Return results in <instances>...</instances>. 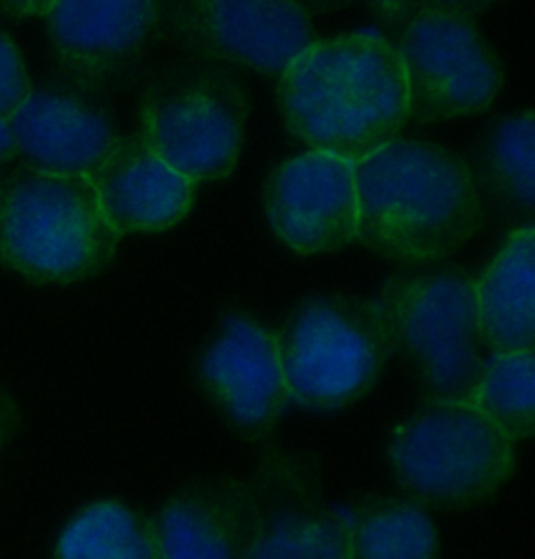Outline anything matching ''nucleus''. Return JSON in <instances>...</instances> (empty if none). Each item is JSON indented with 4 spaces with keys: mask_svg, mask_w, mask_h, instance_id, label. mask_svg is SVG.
Returning <instances> with one entry per match:
<instances>
[{
    "mask_svg": "<svg viewBox=\"0 0 535 559\" xmlns=\"http://www.w3.org/2000/svg\"><path fill=\"white\" fill-rule=\"evenodd\" d=\"M357 241L402 266L437 263L486 217L465 157L440 143L399 138L354 164Z\"/></svg>",
    "mask_w": 535,
    "mask_h": 559,
    "instance_id": "obj_1",
    "label": "nucleus"
},
{
    "mask_svg": "<svg viewBox=\"0 0 535 559\" xmlns=\"http://www.w3.org/2000/svg\"><path fill=\"white\" fill-rule=\"evenodd\" d=\"M276 102L294 138L350 164L399 139L408 121L401 59L379 35L319 39L280 78Z\"/></svg>",
    "mask_w": 535,
    "mask_h": 559,
    "instance_id": "obj_2",
    "label": "nucleus"
},
{
    "mask_svg": "<svg viewBox=\"0 0 535 559\" xmlns=\"http://www.w3.org/2000/svg\"><path fill=\"white\" fill-rule=\"evenodd\" d=\"M393 357L412 372L424 401L469 403L487 360L476 278L454 263L402 266L379 299Z\"/></svg>",
    "mask_w": 535,
    "mask_h": 559,
    "instance_id": "obj_3",
    "label": "nucleus"
},
{
    "mask_svg": "<svg viewBox=\"0 0 535 559\" xmlns=\"http://www.w3.org/2000/svg\"><path fill=\"white\" fill-rule=\"evenodd\" d=\"M121 236L88 177L20 167L0 179V264L34 285H73L106 271Z\"/></svg>",
    "mask_w": 535,
    "mask_h": 559,
    "instance_id": "obj_4",
    "label": "nucleus"
},
{
    "mask_svg": "<svg viewBox=\"0 0 535 559\" xmlns=\"http://www.w3.org/2000/svg\"><path fill=\"white\" fill-rule=\"evenodd\" d=\"M402 492L423 508L466 509L495 496L515 472V442L463 401H424L388 447Z\"/></svg>",
    "mask_w": 535,
    "mask_h": 559,
    "instance_id": "obj_5",
    "label": "nucleus"
},
{
    "mask_svg": "<svg viewBox=\"0 0 535 559\" xmlns=\"http://www.w3.org/2000/svg\"><path fill=\"white\" fill-rule=\"evenodd\" d=\"M275 336L290 400L316 412L354 406L393 357L376 300L355 294L307 297Z\"/></svg>",
    "mask_w": 535,
    "mask_h": 559,
    "instance_id": "obj_6",
    "label": "nucleus"
},
{
    "mask_svg": "<svg viewBox=\"0 0 535 559\" xmlns=\"http://www.w3.org/2000/svg\"><path fill=\"white\" fill-rule=\"evenodd\" d=\"M250 110L249 88L236 70L189 57L143 90L138 134L182 177L215 181L235 170Z\"/></svg>",
    "mask_w": 535,
    "mask_h": 559,
    "instance_id": "obj_7",
    "label": "nucleus"
},
{
    "mask_svg": "<svg viewBox=\"0 0 535 559\" xmlns=\"http://www.w3.org/2000/svg\"><path fill=\"white\" fill-rule=\"evenodd\" d=\"M483 2H415L396 49L408 120L437 123L486 112L504 82L497 49L479 27Z\"/></svg>",
    "mask_w": 535,
    "mask_h": 559,
    "instance_id": "obj_8",
    "label": "nucleus"
},
{
    "mask_svg": "<svg viewBox=\"0 0 535 559\" xmlns=\"http://www.w3.org/2000/svg\"><path fill=\"white\" fill-rule=\"evenodd\" d=\"M160 37L190 59L271 78H282L321 39L301 3L278 0L160 3Z\"/></svg>",
    "mask_w": 535,
    "mask_h": 559,
    "instance_id": "obj_9",
    "label": "nucleus"
},
{
    "mask_svg": "<svg viewBox=\"0 0 535 559\" xmlns=\"http://www.w3.org/2000/svg\"><path fill=\"white\" fill-rule=\"evenodd\" d=\"M249 484L254 522L243 559H349L346 518L326 501L314 457L265 443Z\"/></svg>",
    "mask_w": 535,
    "mask_h": 559,
    "instance_id": "obj_10",
    "label": "nucleus"
},
{
    "mask_svg": "<svg viewBox=\"0 0 535 559\" xmlns=\"http://www.w3.org/2000/svg\"><path fill=\"white\" fill-rule=\"evenodd\" d=\"M59 76L109 98L131 84L160 37V2L60 0L45 16Z\"/></svg>",
    "mask_w": 535,
    "mask_h": 559,
    "instance_id": "obj_11",
    "label": "nucleus"
},
{
    "mask_svg": "<svg viewBox=\"0 0 535 559\" xmlns=\"http://www.w3.org/2000/svg\"><path fill=\"white\" fill-rule=\"evenodd\" d=\"M195 376L236 436L269 443L290 401L274 333L242 311L226 314L201 349Z\"/></svg>",
    "mask_w": 535,
    "mask_h": 559,
    "instance_id": "obj_12",
    "label": "nucleus"
},
{
    "mask_svg": "<svg viewBox=\"0 0 535 559\" xmlns=\"http://www.w3.org/2000/svg\"><path fill=\"white\" fill-rule=\"evenodd\" d=\"M9 124L24 167L63 177H90L121 138L107 96L60 76L34 85Z\"/></svg>",
    "mask_w": 535,
    "mask_h": 559,
    "instance_id": "obj_13",
    "label": "nucleus"
},
{
    "mask_svg": "<svg viewBox=\"0 0 535 559\" xmlns=\"http://www.w3.org/2000/svg\"><path fill=\"white\" fill-rule=\"evenodd\" d=\"M269 224L294 252L332 253L357 241L354 164L308 152L276 167L268 179Z\"/></svg>",
    "mask_w": 535,
    "mask_h": 559,
    "instance_id": "obj_14",
    "label": "nucleus"
},
{
    "mask_svg": "<svg viewBox=\"0 0 535 559\" xmlns=\"http://www.w3.org/2000/svg\"><path fill=\"white\" fill-rule=\"evenodd\" d=\"M151 519L159 559H243L254 522L250 484L235 476L193 479Z\"/></svg>",
    "mask_w": 535,
    "mask_h": 559,
    "instance_id": "obj_15",
    "label": "nucleus"
},
{
    "mask_svg": "<svg viewBox=\"0 0 535 559\" xmlns=\"http://www.w3.org/2000/svg\"><path fill=\"white\" fill-rule=\"evenodd\" d=\"M88 178L104 216L121 238L170 229L195 202V182L164 163L139 134L121 135Z\"/></svg>",
    "mask_w": 535,
    "mask_h": 559,
    "instance_id": "obj_16",
    "label": "nucleus"
},
{
    "mask_svg": "<svg viewBox=\"0 0 535 559\" xmlns=\"http://www.w3.org/2000/svg\"><path fill=\"white\" fill-rule=\"evenodd\" d=\"M484 217L516 229L534 227L535 117L519 110L495 120L466 160ZM511 231V233H512Z\"/></svg>",
    "mask_w": 535,
    "mask_h": 559,
    "instance_id": "obj_17",
    "label": "nucleus"
},
{
    "mask_svg": "<svg viewBox=\"0 0 535 559\" xmlns=\"http://www.w3.org/2000/svg\"><path fill=\"white\" fill-rule=\"evenodd\" d=\"M484 344L495 354L535 350V228L516 229L476 280Z\"/></svg>",
    "mask_w": 535,
    "mask_h": 559,
    "instance_id": "obj_18",
    "label": "nucleus"
},
{
    "mask_svg": "<svg viewBox=\"0 0 535 559\" xmlns=\"http://www.w3.org/2000/svg\"><path fill=\"white\" fill-rule=\"evenodd\" d=\"M346 522L349 559H441L436 523L407 497L358 498Z\"/></svg>",
    "mask_w": 535,
    "mask_h": 559,
    "instance_id": "obj_19",
    "label": "nucleus"
},
{
    "mask_svg": "<svg viewBox=\"0 0 535 559\" xmlns=\"http://www.w3.org/2000/svg\"><path fill=\"white\" fill-rule=\"evenodd\" d=\"M52 559H159L153 519L117 498L90 501L64 522Z\"/></svg>",
    "mask_w": 535,
    "mask_h": 559,
    "instance_id": "obj_20",
    "label": "nucleus"
},
{
    "mask_svg": "<svg viewBox=\"0 0 535 559\" xmlns=\"http://www.w3.org/2000/svg\"><path fill=\"white\" fill-rule=\"evenodd\" d=\"M512 442L535 432V350L495 354L487 361L472 401Z\"/></svg>",
    "mask_w": 535,
    "mask_h": 559,
    "instance_id": "obj_21",
    "label": "nucleus"
},
{
    "mask_svg": "<svg viewBox=\"0 0 535 559\" xmlns=\"http://www.w3.org/2000/svg\"><path fill=\"white\" fill-rule=\"evenodd\" d=\"M34 88L20 46L0 28V120L9 121Z\"/></svg>",
    "mask_w": 535,
    "mask_h": 559,
    "instance_id": "obj_22",
    "label": "nucleus"
},
{
    "mask_svg": "<svg viewBox=\"0 0 535 559\" xmlns=\"http://www.w3.org/2000/svg\"><path fill=\"white\" fill-rule=\"evenodd\" d=\"M23 423V412L13 393L0 383V456L17 436Z\"/></svg>",
    "mask_w": 535,
    "mask_h": 559,
    "instance_id": "obj_23",
    "label": "nucleus"
},
{
    "mask_svg": "<svg viewBox=\"0 0 535 559\" xmlns=\"http://www.w3.org/2000/svg\"><path fill=\"white\" fill-rule=\"evenodd\" d=\"M52 2H0V10L3 13L20 16H43L48 14Z\"/></svg>",
    "mask_w": 535,
    "mask_h": 559,
    "instance_id": "obj_24",
    "label": "nucleus"
},
{
    "mask_svg": "<svg viewBox=\"0 0 535 559\" xmlns=\"http://www.w3.org/2000/svg\"><path fill=\"white\" fill-rule=\"evenodd\" d=\"M17 157V146L14 142L9 121L0 120V166Z\"/></svg>",
    "mask_w": 535,
    "mask_h": 559,
    "instance_id": "obj_25",
    "label": "nucleus"
}]
</instances>
